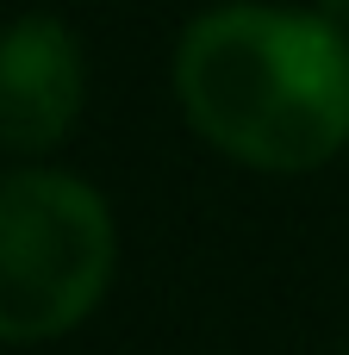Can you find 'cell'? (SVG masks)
Masks as SVG:
<instances>
[{
    "instance_id": "1",
    "label": "cell",
    "mask_w": 349,
    "mask_h": 355,
    "mask_svg": "<svg viewBox=\"0 0 349 355\" xmlns=\"http://www.w3.org/2000/svg\"><path fill=\"white\" fill-rule=\"evenodd\" d=\"M181 119L262 175H306L349 150V31L325 12L225 0L175 37Z\"/></svg>"
},
{
    "instance_id": "2",
    "label": "cell",
    "mask_w": 349,
    "mask_h": 355,
    "mask_svg": "<svg viewBox=\"0 0 349 355\" xmlns=\"http://www.w3.org/2000/svg\"><path fill=\"white\" fill-rule=\"evenodd\" d=\"M119 225L94 181L69 168L0 175V343H56L112 287Z\"/></svg>"
},
{
    "instance_id": "3",
    "label": "cell",
    "mask_w": 349,
    "mask_h": 355,
    "mask_svg": "<svg viewBox=\"0 0 349 355\" xmlns=\"http://www.w3.org/2000/svg\"><path fill=\"white\" fill-rule=\"evenodd\" d=\"M87 106V50L56 12H19L0 25V150L50 156Z\"/></svg>"
},
{
    "instance_id": "4",
    "label": "cell",
    "mask_w": 349,
    "mask_h": 355,
    "mask_svg": "<svg viewBox=\"0 0 349 355\" xmlns=\"http://www.w3.org/2000/svg\"><path fill=\"white\" fill-rule=\"evenodd\" d=\"M318 12H325L331 25H343V31H349V0H318Z\"/></svg>"
},
{
    "instance_id": "5",
    "label": "cell",
    "mask_w": 349,
    "mask_h": 355,
    "mask_svg": "<svg viewBox=\"0 0 349 355\" xmlns=\"http://www.w3.org/2000/svg\"><path fill=\"white\" fill-rule=\"evenodd\" d=\"M343 355H349V349H343Z\"/></svg>"
}]
</instances>
